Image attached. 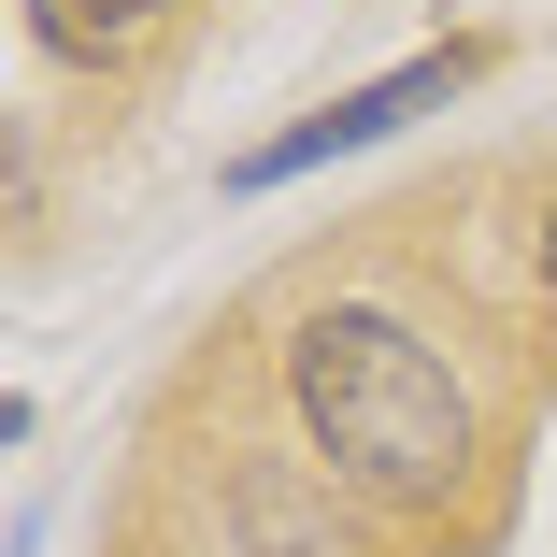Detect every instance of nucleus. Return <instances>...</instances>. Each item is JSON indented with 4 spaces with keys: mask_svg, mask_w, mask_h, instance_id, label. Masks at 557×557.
Wrapping results in <instances>:
<instances>
[{
    "mask_svg": "<svg viewBox=\"0 0 557 557\" xmlns=\"http://www.w3.org/2000/svg\"><path fill=\"white\" fill-rule=\"evenodd\" d=\"M286 414H300L314 458L344 486H372V500H458L472 458H486L458 358H443L414 314H386V300H314L286 329Z\"/></svg>",
    "mask_w": 557,
    "mask_h": 557,
    "instance_id": "obj_1",
    "label": "nucleus"
},
{
    "mask_svg": "<svg viewBox=\"0 0 557 557\" xmlns=\"http://www.w3.org/2000/svg\"><path fill=\"white\" fill-rule=\"evenodd\" d=\"M486 72V44H443V58H400V72H372V86H344L329 115H300V129H272V144H244L230 158V200H272V186H300V172H329V158H372L386 129H414V115H443Z\"/></svg>",
    "mask_w": 557,
    "mask_h": 557,
    "instance_id": "obj_2",
    "label": "nucleus"
},
{
    "mask_svg": "<svg viewBox=\"0 0 557 557\" xmlns=\"http://www.w3.org/2000/svg\"><path fill=\"white\" fill-rule=\"evenodd\" d=\"M158 29H172V0H29V44L72 58V72H115V58H144Z\"/></svg>",
    "mask_w": 557,
    "mask_h": 557,
    "instance_id": "obj_3",
    "label": "nucleus"
},
{
    "mask_svg": "<svg viewBox=\"0 0 557 557\" xmlns=\"http://www.w3.org/2000/svg\"><path fill=\"white\" fill-rule=\"evenodd\" d=\"M543 286H557V214H543Z\"/></svg>",
    "mask_w": 557,
    "mask_h": 557,
    "instance_id": "obj_4",
    "label": "nucleus"
}]
</instances>
